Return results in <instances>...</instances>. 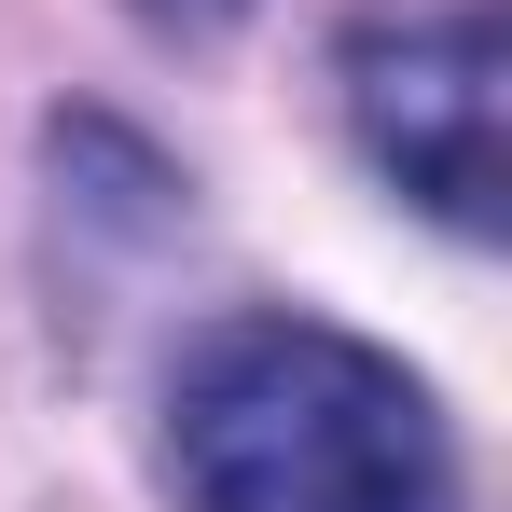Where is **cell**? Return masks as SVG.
I'll use <instances>...</instances> for the list:
<instances>
[{
	"label": "cell",
	"mask_w": 512,
	"mask_h": 512,
	"mask_svg": "<svg viewBox=\"0 0 512 512\" xmlns=\"http://www.w3.org/2000/svg\"><path fill=\"white\" fill-rule=\"evenodd\" d=\"M194 512H457V443L388 346L333 319H222L167 388Z\"/></svg>",
	"instance_id": "obj_1"
},
{
	"label": "cell",
	"mask_w": 512,
	"mask_h": 512,
	"mask_svg": "<svg viewBox=\"0 0 512 512\" xmlns=\"http://www.w3.org/2000/svg\"><path fill=\"white\" fill-rule=\"evenodd\" d=\"M346 125L443 236H499V111L512 42L499 0H388L346 28Z\"/></svg>",
	"instance_id": "obj_2"
}]
</instances>
